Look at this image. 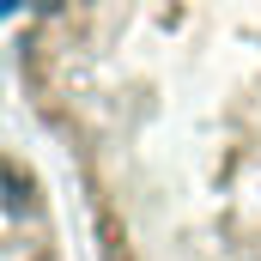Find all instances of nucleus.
<instances>
[{"mask_svg": "<svg viewBox=\"0 0 261 261\" xmlns=\"http://www.w3.org/2000/svg\"><path fill=\"white\" fill-rule=\"evenodd\" d=\"M31 79L103 261H261V0H37Z\"/></svg>", "mask_w": 261, "mask_h": 261, "instance_id": "f257e3e1", "label": "nucleus"}]
</instances>
